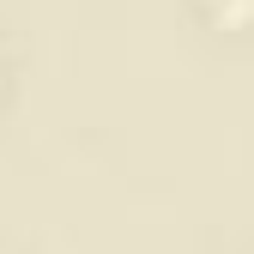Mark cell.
Here are the masks:
<instances>
[{"mask_svg":"<svg viewBox=\"0 0 254 254\" xmlns=\"http://www.w3.org/2000/svg\"><path fill=\"white\" fill-rule=\"evenodd\" d=\"M212 12H224V18H248L254 12V0H206Z\"/></svg>","mask_w":254,"mask_h":254,"instance_id":"cell-1","label":"cell"}]
</instances>
